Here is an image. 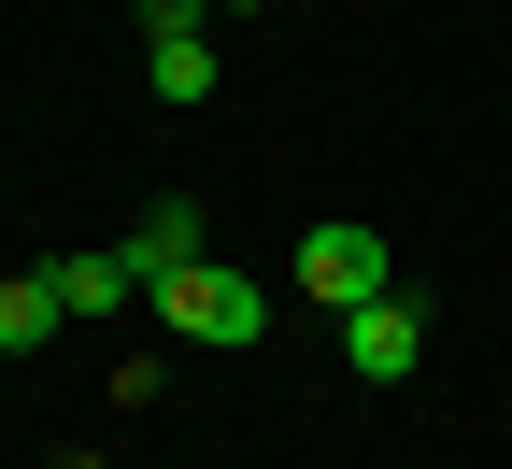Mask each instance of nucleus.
I'll return each mask as SVG.
<instances>
[{"instance_id": "nucleus-1", "label": "nucleus", "mask_w": 512, "mask_h": 469, "mask_svg": "<svg viewBox=\"0 0 512 469\" xmlns=\"http://www.w3.org/2000/svg\"><path fill=\"white\" fill-rule=\"evenodd\" d=\"M299 299H313V313H370V299H399V256H384V228L328 214V228L299 242Z\"/></svg>"}, {"instance_id": "nucleus-2", "label": "nucleus", "mask_w": 512, "mask_h": 469, "mask_svg": "<svg viewBox=\"0 0 512 469\" xmlns=\"http://www.w3.org/2000/svg\"><path fill=\"white\" fill-rule=\"evenodd\" d=\"M157 313L185 327V342H256V327H271V285H256V271H214V256H200L185 285H157Z\"/></svg>"}, {"instance_id": "nucleus-3", "label": "nucleus", "mask_w": 512, "mask_h": 469, "mask_svg": "<svg viewBox=\"0 0 512 469\" xmlns=\"http://www.w3.org/2000/svg\"><path fill=\"white\" fill-rule=\"evenodd\" d=\"M413 356H427V313H413V299H370V313H342V370H356V384H399Z\"/></svg>"}, {"instance_id": "nucleus-4", "label": "nucleus", "mask_w": 512, "mask_h": 469, "mask_svg": "<svg viewBox=\"0 0 512 469\" xmlns=\"http://www.w3.org/2000/svg\"><path fill=\"white\" fill-rule=\"evenodd\" d=\"M114 256H128V271H143V299H157V285H185V271H200V256H214V242H200V199H157V214L128 228Z\"/></svg>"}, {"instance_id": "nucleus-5", "label": "nucleus", "mask_w": 512, "mask_h": 469, "mask_svg": "<svg viewBox=\"0 0 512 469\" xmlns=\"http://www.w3.org/2000/svg\"><path fill=\"white\" fill-rule=\"evenodd\" d=\"M128 299H143L128 256H57V313H72V327H100V313H128Z\"/></svg>"}, {"instance_id": "nucleus-6", "label": "nucleus", "mask_w": 512, "mask_h": 469, "mask_svg": "<svg viewBox=\"0 0 512 469\" xmlns=\"http://www.w3.org/2000/svg\"><path fill=\"white\" fill-rule=\"evenodd\" d=\"M57 327H72V313H57V271H15V285H0V356H43Z\"/></svg>"}, {"instance_id": "nucleus-7", "label": "nucleus", "mask_w": 512, "mask_h": 469, "mask_svg": "<svg viewBox=\"0 0 512 469\" xmlns=\"http://www.w3.org/2000/svg\"><path fill=\"white\" fill-rule=\"evenodd\" d=\"M143 72H157V100H214V43H200V29H171Z\"/></svg>"}, {"instance_id": "nucleus-8", "label": "nucleus", "mask_w": 512, "mask_h": 469, "mask_svg": "<svg viewBox=\"0 0 512 469\" xmlns=\"http://www.w3.org/2000/svg\"><path fill=\"white\" fill-rule=\"evenodd\" d=\"M143 29H157V43H171V29H200V0H143Z\"/></svg>"}]
</instances>
